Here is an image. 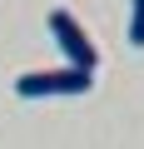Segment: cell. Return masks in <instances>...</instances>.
<instances>
[{
    "label": "cell",
    "mask_w": 144,
    "mask_h": 149,
    "mask_svg": "<svg viewBox=\"0 0 144 149\" xmlns=\"http://www.w3.org/2000/svg\"><path fill=\"white\" fill-rule=\"evenodd\" d=\"M129 45L144 50V0H129Z\"/></svg>",
    "instance_id": "3"
},
{
    "label": "cell",
    "mask_w": 144,
    "mask_h": 149,
    "mask_svg": "<svg viewBox=\"0 0 144 149\" xmlns=\"http://www.w3.org/2000/svg\"><path fill=\"white\" fill-rule=\"evenodd\" d=\"M95 85L90 70H75V65H55V70H25L15 80V95L20 100H55V95H85Z\"/></svg>",
    "instance_id": "1"
},
{
    "label": "cell",
    "mask_w": 144,
    "mask_h": 149,
    "mask_svg": "<svg viewBox=\"0 0 144 149\" xmlns=\"http://www.w3.org/2000/svg\"><path fill=\"white\" fill-rule=\"evenodd\" d=\"M50 35H55V45L65 50V65H75V70H90V74H95L99 50H95V40L85 35V25L70 15V10H50Z\"/></svg>",
    "instance_id": "2"
}]
</instances>
